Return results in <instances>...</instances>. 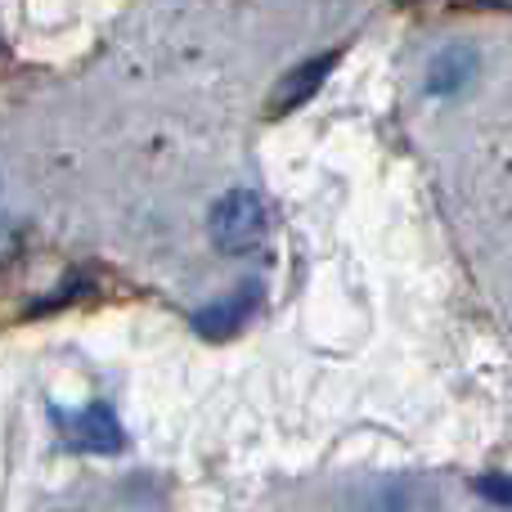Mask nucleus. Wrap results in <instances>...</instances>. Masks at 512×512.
Listing matches in <instances>:
<instances>
[{
    "instance_id": "1",
    "label": "nucleus",
    "mask_w": 512,
    "mask_h": 512,
    "mask_svg": "<svg viewBox=\"0 0 512 512\" xmlns=\"http://www.w3.org/2000/svg\"><path fill=\"white\" fill-rule=\"evenodd\" d=\"M265 230H270V212H265V203L252 189H230L212 207V243L225 256H243V252L261 248Z\"/></svg>"
},
{
    "instance_id": "2",
    "label": "nucleus",
    "mask_w": 512,
    "mask_h": 512,
    "mask_svg": "<svg viewBox=\"0 0 512 512\" xmlns=\"http://www.w3.org/2000/svg\"><path fill=\"white\" fill-rule=\"evenodd\" d=\"M68 436H72V445L95 450V454L122 450V423H117V414H113V409H104V405L81 409V414L68 423Z\"/></svg>"
},
{
    "instance_id": "3",
    "label": "nucleus",
    "mask_w": 512,
    "mask_h": 512,
    "mask_svg": "<svg viewBox=\"0 0 512 512\" xmlns=\"http://www.w3.org/2000/svg\"><path fill=\"white\" fill-rule=\"evenodd\" d=\"M472 77H477V54H472L468 45H445L432 59V68H427V86H432L436 95H454V90H463Z\"/></svg>"
},
{
    "instance_id": "4",
    "label": "nucleus",
    "mask_w": 512,
    "mask_h": 512,
    "mask_svg": "<svg viewBox=\"0 0 512 512\" xmlns=\"http://www.w3.org/2000/svg\"><path fill=\"white\" fill-rule=\"evenodd\" d=\"M333 59L337 54H324V59H315V63H301L297 72H288L283 77V86L274 90V99H270V113H292V108L301 104V99H310L319 90V81L333 72Z\"/></svg>"
},
{
    "instance_id": "5",
    "label": "nucleus",
    "mask_w": 512,
    "mask_h": 512,
    "mask_svg": "<svg viewBox=\"0 0 512 512\" xmlns=\"http://www.w3.org/2000/svg\"><path fill=\"white\" fill-rule=\"evenodd\" d=\"M252 297H256V292H248V297H230V301H221V306L203 310L198 328H203V333H212V337H225L230 328H239V324H243V310H248V301H252Z\"/></svg>"
},
{
    "instance_id": "6",
    "label": "nucleus",
    "mask_w": 512,
    "mask_h": 512,
    "mask_svg": "<svg viewBox=\"0 0 512 512\" xmlns=\"http://www.w3.org/2000/svg\"><path fill=\"white\" fill-rule=\"evenodd\" d=\"M481 490H486V499H495V504H512V481H504V477H486Z\"/></svg>"
}]
</instances>
